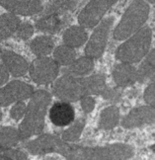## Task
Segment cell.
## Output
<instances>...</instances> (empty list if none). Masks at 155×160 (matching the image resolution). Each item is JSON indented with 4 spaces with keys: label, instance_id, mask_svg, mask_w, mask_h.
I'll use <instances>...</instances> for the list:
<instances>
[{
    "label": "cell",
    "instance_id": "6da1fadb",
    "mask_svg": "<svg viewBox=\"0 0 155 160\" xmlns=\"http://www.w3.org/2000/svg\"><path fill=\"white\" fill-rule=\"evenodd\" d=\"M52 91L58 99L69 103L76 102L84 96L98 95L109 100H114L118 96L115 89L107 86L104 74L83 77L64 73L55 81Z\"/></svg>",
    "mask_w": 155,
    "mask_h": 160
},
{
    "label": "cell",
    "instance_id": "7a4b0ae2",
    "mask_svg": "<svg viewBox=\"0 0 155 160\" xmlns=\"http://www.w3.org/2000/svg\"><path fill=\"white\" fill-rule=\"evenodd\" d=\"M52 102V95L46 90H38L31 96L24 120L19 126L20 140H26L42 133L45 127V117Z\"/></svg>",
    "mask_w": 155,
    "mask_h": 160
},
{
    "label": "cell",
    "instance_id": "3957f363",
    "mask_svg": "<svg viewBox=\"0 0 155 160\" xmlns=\"http://www.w3.org/2000/svg\"><path fill=\"white\" fill-rule=\"evenodd\" d=\"M151 42V29L149 27H142L117 48L116 58L129 64L138 63L149 52Z\"/></svg>",
    "mask_w": 155,
    "mask_h": 160
},
{
    "label": "cell",
    "instance_id": "277c9868",
    "mask_svg": "<svg viewBox=\"0 0 155 160\" xmlns=\"http://www.w3.org/2000/svg\"><path fill=\"white\" fill-rule=\"evenodd\" d=\"M149 14V5L144 0H134L128 6L121 22L114 30V39L123 41L142 28Z\"/></svg>",
    "mask_w": 155,
    "mask_h": 160
},
{
    "label": "cell",
    "instance_id": "5b68a950",
    "mask_svg": "<svg viewBox=\"0 0 155 160\" xmlns=\"http://www.w3.org/2000/svg\"><path fill=\"white\" fill-rule=\"evenodd\" d=\"M113 23L114 18L108 17L97 24V27L95 28L85 48V53L87 57H90L93 59L102 57L107 46L108 36L113 26Z\"/></svg>",
    "mask_w": 155,
    "mask_h": 160
},
{
    "label": "cell",
    "instance_id": "8992f818",
    "mask_svg": "<svg viewBox=\"0 0 155 160\" xmlns=\"http://www.w3.org/2000/svg\"><path fill=\"white\" fill-rule=\"evenodd\" d=\"M30 76L37 84H48L57 79L59 65L53 58H37L29 67Z\"/></svg>",
    "mask_w": 155,
    "mask_h": 160
},
{
    "label": "cell",
    "instance_id": "52a82bcc",
    "mask_svg": "<svg viewBox=\"0 0 155 160\" xmlns=\"http://www.w3.org/2000/svg\"><path fill=\"white\" fill-rule=\"evenodd\" d=\"M118 0H90L78 16V23L83 28H94L103 16Z\"/></svg>",
    "mask_w": 155,
    "mask_h": 160
},
{
    "label": "cell",
    "instance_id": "ba28073f",
    "mask_svg": "<svg viewBox=\"0 0 155 160\" xmlns=\"http://www.w3.org/2000/svg\"><path fill=\"white\" fill-rule=\"evenodd\" d=\"M33 93L34 88L31 85L13 80L0 88V107H7L18 101H24L31 98Z\"/></svg>",
    "mask_w": 155,
    "mask_h": 160
},
{
    "label": "cell",
    "instance_id": "9c48e42d",
    "mask_svg": "<svg viewBox=\"0 0 155 160\" xmlns=\"http://www.w3.org/2000/svg\"><path fill=\"white\" fill-rule=\"evenodd\" d=\"M0 5L10 13L21 16L39 14L44 8L40 0H0Z\"/></svg>",
    "mask_w": 155,
    "mask_h": 160
},
{
    "label": "cell",
    "instance_id": "30bf717a",
    "mask_svg": "<svg viewBox=\"0 0 155 160\" xmlns=\"http://www.w3.org/2000/svg\"><path fill=\"white\" fill-rule=\"evenodd\" d=\"M71 20V16L65 14H48L40 15L36 21V28L47 34H57L62 30Z\"/></svg>",
    "mask_w": 155,
    "mask_h": 160
},
{
    "label": "cell",
    "instance_id": "8fae6325",
    "mask_svg": "<svg viewBox=\"0 0 155 160\" xmlns=\"http://www.w3.org/2000/svg\"><path fill=\"white\" fill-rule=\"evenodd\" d=\"M154 107L143 106L132 110L122 121V126L125 128H132L149 125L154 122Z\"/></svg>",
    "mask_w": 155,
    "mask_h": 160
},
{
    "label": "cell",
    "instance_id": "7c38bea8",
    "mask_svg": "<svg viewBox=\"0 0 155 160\" xmlns=\"http://www.w3.org/2000/svg\"><path fill=\"white\" fill-rule=\"evenodd\" d=\"M49 120L55 127H66L75 120V111L69 102H55L49 110Z\"/></svg>",
    "mask_w": 155,
    "mask_h": 160
},
{
    "label": "cell",
    "instance_id": "4fadbf2b",
    "mask_svg": "<svg viewBox=\"0 0 155 160\" xmlns=\"http://www.w3.org/2000/svg\"><path fill=\"white\" fill-rule=\"evenodd\" d=\"M1 58L5 67L14 77H21L29 71L28 61L14 52L1 51Z\"/></svg>",
    "mask_w": 155,
    "mask_h": 160
},
{
    "label": "cell",
    "instance_id": "5bb4252c",
    "mask_svg": "<svg viewBox=\"0 0 155 160\" xmlns=\"http://www.w3.org/2000/svg\"><path fill=\"white\" fill-rule=\"evenodd\" d=\"M113 78L119 87H127L136 82V68L129 63H119L113 69Z\"/></svg>",
    "mask_w": 155,
    "mask_h": 160
},
{
    "label": "cell",
    "instance_id": "9a60e30c",
    "mask_svg": "<svg viewBox=\"0 0 155 160\" xmlns=\"http://www.w3.org/2000/svg\"><path fill=\"white\" fill-rule=\"evenodd\" d=\"M64 45L70 48H79L88 40V33L81 26H71L64 31L62 35Z\"/></svg>",
    "mask_w": 155,
    "mask_h": 160
},
{
    "label": "cell",
    "instance_id": "2e32d148",
    "mask_svg": "<svg viewBox=\"0 0 155 160\" xmlns=\"http://www.w3.org/2000/svg\"><path fill=\"white\" fill-rule=\"evenodd\" d=\"M20 23V18L10 12L0 16V42L7 40L15 34Z\"/></svg>",
    "mask_w": 155,
    "mask_h": 160
},
{
    "label": "cell",
    "instance_id": "e0dca14e",
    "mask_svg": "<svg viewBox=\"0 0 155 160\" xmlns=\"http://www.w3.org/2000/svg\"><path fill=\"white\" fill-rule=\"evenodd\" d=\"M93 69H94V59L86 55L75 59L63 71L64 73H69L75 76H85L90 74Z\"/></svg>",
    "mask_w": 155,
    "mask_h": 160
},
{
    "label": "cell",
    "instance_id": "ac0fdd59",
    "mask_svg": "<svg viewBox=\"0 0 155 160\" xmlns=\"http://www.w3.org/2000/svg\"><path fill=\"white\" fill-rule=\"evenodd\" d=\"M154 50H151L149 53L145 55L144 60L142 63L136 68V81L139 83H143L146 80H154V71H155V53Z\"/></svg>",
    "mask_w": 155,
    "mask_h": 160
},
{
    "label": "cell",
    "instance_id": "d6986e66",
    "mask_svg": "<svg viewBox=\"0 0 155 160\" xmlns=\"http://www.w3.org/2000/svg\"><path fill=\"white\" fill-rule=\"evenodd\" d=\"M54 42L52 37L48 36H39L36 37L30 42V48L32 52L38 58L47 57L53 51Z\"/></svg>",
    "mask_w": 155,
    "mask_h": 160
},
{
    "label": "cell",
    "instance_id": "ffe728a7",
    "mask_svg": "<svg viewBox=\"0 0 155 160\" xmlns=\"http://www.w3.org/2000/svg\"><path fill=\"white\" fill-rule=\"evenodd\" d=\"M76 5L77 3L74 0H52L45 8H42L41 15L65 14L75 9Z\"/></svg>",
    "mask_w": 155,
    "mask_h": 160
},
{
    "label": "cell",
    "instance_id": "44dd1931",
    "mask_svg": "<svg viewBox=\"0 0 155 160\" xmlns=\"http://www.w3.org/2000/svg\"><path fill=\"white\" fill-rule=\"evenodd\" d=\"M120 111L116 106H110L101 113L99 120V128L103 130H111L119 125Z\"/></svg>",
    "mask_w": 155,
    "mask_h": 160
},
{
    "label": "cell",
    "instance_id": "7402d4cb",
    "mask_svg": "<svg viewBox=\"0 0 155 160\" xmlns=\"http://www.w3.org/2000/svg\"><path fill=\"white\" fill-rule=\"evenodd\" d=\"M75 58L76 52L74 48L66 45H60L53 51V59L58 63V65L68 66L75 60Z\"/></svg>",
    "mask_w": 155,
    "mask_h": 160
},
{
    "label": "cell",
    "instance_id": "603a6c76",
    "mask_svg": "<svg viewBox=\"0 0 155 160\" xmlns=\"http://www.w3.org/2000/svg\"><path fill=\"white\" fill-rule=\"evenodd\" d=\"M19 132L12 127L0 128V147L11 148L19 142Z\"/></svg>",
    "mask_w": 155,
    "mask_h": 160
},
{
    "label": "cell",
    "instance_id": "cb8c5ba5",
    "mask_svg": "<svg viewBox=\"0 0 155 160\" xmlns=\"http://www.w3.org/2000/svg\"><path fill=\"white\" fill-rule=\"evenodd\" d=\"M84 127H85L84 119H79L75 121L74 124L69 128H67L66 131L62 132V137H61L62 138V140L68 141V142L76 141L77 139H79L80 135H81Z\"/></svg>",
    "mask_w": 155,
    "mask_h": 160
},
{
    "label": "cell",
    "instance_id": "d4e9b609",
    "mask_svg": "<svg viewBox=\"0 0 155 160\" xmlns=\"http://www.w3.org/2000/svg\"><path fill=\"white\" fill-rule=\"evenodd\" d=\"M33 34H34V28L30 23L27 22L20 23L19 27H18L16 31L17 38H19L21 40H28L33 36Z\"/></svg>",
    "mask_w": 155,
    "mask_h": 160
},
{
    "label": "cell",
    "instance_id": "484cf974",
    "mask_svg": "<svg viewBox=\"0 0 155 160\" xmlns=\"http://www.w3.org/2000/svg\"><path fill=\"white\" fill-rule=\"evenodd\" d=\"M26 110H27V106L23 101L16 102L15 105L10 110L11 118L15 121H19L25 116V114H26Z\"/></svg>",
    "mask_w": 155,
    "mask_h": 160
},
{
    "label": "cell",
    "instance_id": "4316f807",
    "mask_svg": "<svg viewBox=\"0 0 155 160\" xmlns=\"http://www.w3.org/2000/svg\"><path fill=\"white\" fill-rule=\"evenodd\" d=\"M28 156L25 152L21 150L11 149V148H5L0 155V159H16V160H23L27 159Z\"/></svg>",
    "mask_w": 155,
    "mask_h": 160
},
{
    "label": "cell",
    "instance_id": "83f0119b",
    "mask_svg": "<svg viewBox=\"0 0 155 160\" xmlns=\"http://www.w3.org/2000/svg\"><path fill=\"white\" fill-rule=\"evenodd\" d=\"M144 101L148 104L149 106L154 107L155 105V84L154 80H152V82L147 86V88L144 91Z\"/></svg>",
    "mask_w": 155,
    "mask_h": 160
},
{
    "label": "cell",
    "instance_id": "f1b7e54d",
    "mask_svg": "<svg viewBox=\"0 0 155 160\" xmlns=\"http://www.w3.org/2000/svg\"><path fill=\"white\" fill-rule=\"evenodd\" d=\"M81 107L84 111V113L89 114L91 113L93 110L95 108V100L93 99L91 96H84L81 99Z\"/></svg>",
    "mask_w": 155,
    "mask_h": 160
},
{
    "label": "cell",
    "instance_id": "f546056e",
    "mask_svg": "<svg viewBox=\"0 0 155 160\" xmlns=\"http://www.w3.org/2000/svg\"><path fill=\"white\" fill-rule=\"evenodd\" d=\"M9 79V71L4 64H0V87L4 85Z\"/></svg>",
    "mask_w": 155,
    "mask_h": 160
},
{
    "label": "cell",
    "instance_id": "4dcf8cb0",
    "mask_svg": "<svg viewBox=\"0 0 155 160\" xmlns=\"http://www.w3.org/2000/svg\"><path fill=\"white\" fill-rule=\"evenodd\" d=\"M144 1H147L148 3H151V4H154L155 0H144Z\"/></svg>",
    "mask_w": 155,
    "mask_h": 160
},
{
    "label": "cell",
    "instance_id": "1f68e13d",
    "mask_svg": "<svg viewBox=\"0 0 155 160\" xmlns=\"http://www.w3.org/2000/svg\"><path fill=\"white\" fill-rule=\"evenodd\" d=\"M5 148H2V147H0V155L2 154V152H3V150H4Z\"/></svg>",
    "mask_w": 155,
    "mask_h": 160
},
{
    "label": "cell",
    "instance_id": "d6a6232c",
    "mask_svg": "<svg viewBox=\"0 0 155 160\" xmlns=\"http://www.w3.org/2000/svg\"><path fill=\"white\" fill-rule=\"evenodd\" d=\"M2 119V113H1V109H0V121Z\"/></svg>",
    "mask_w": 155,
    "mask_h": 160
}]
</instances>
